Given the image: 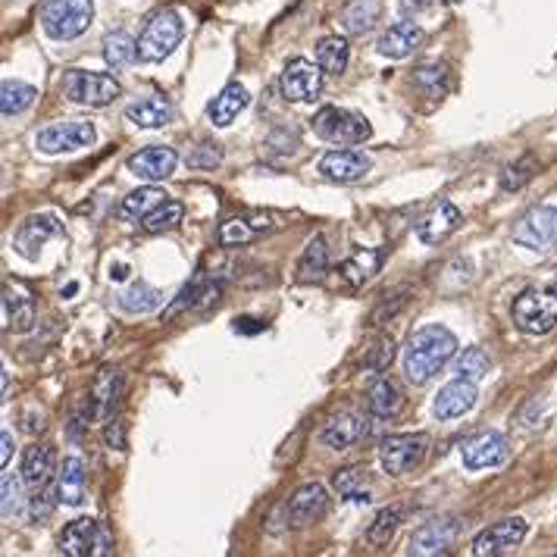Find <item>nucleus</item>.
<instances>
[{
  "label": "nucleus",
  "mask_w": 557,
  "mask_h": 557,
  "mask_svg": "<svg viewBox=\"0 0 557 557\" xmlns=\"http://www.w3.org/2000/svg\"><path fill=\"white\" fill-rule=\"evenodd\" d=\"M457 354V338L445 326H423L407 338L404 373L414 385H426Z\"/></svg>",
  "instance_id": "obj_1"
},
{
  "label": "nucleus",
  "mask_w": 557,
  "mask_h": 557,
  "mask_svg": "<svg viewBox=\"0 0 557 557\" xmlns=\"http://www.w3.org/2000/svg\"><path fill=\"white\" fill-rule=\"evenodd\" d=\"M511 317L526 335H548L557 326V282L523 288L514 298Z\"/></svg>",
  "instance_id": "obj_2"
},
{
  "label": "nucleus",
  "mask_w": 557,
  "mask_h": 557,
  "mask_svg": "<svg viewBox=\"0 0 557 557\" xmlns=\"http://www.w3.org/2000/svg\"><path fill=\"white\" fill-rule=\"evenodd\" d=\"M94 19V0H44L41 29L54 41H72L88 32Z\"/></svg>",
  "instance_id": "obj_3"
},
{
  "label": "nucleus",
  "mask_w": 557,
  "mask_h": 557,
  "mask_svg": "<svg viewBox=\"0 0 557 557\" xmlns=\"http://www.w3.org/2000/svg\"><path fill=\"white\" fill-rule=\"evenodd\" d=\"M63 98L82 107H107L113 104L119 94H123V85H119L107 72H85V69H69L63 82H60Z\"/></svg>",
  "instance_id": "obj_4"
},
{
  "label": "nucleus",
  "mask_w": 557,
  "mask_h": 557,
  "mask_svg": "<svg viewBox=\"0 0 557 557\" xmlns=\"http://www.w3.org/2000/svg\"><path fill=\"white\" fill-rule=\"evenodd\" d=\"M182 35H185V26H182V16L176 10L154 13L138 38V60H144V63L166 60L179 47Z\"/></svg>",
  "instance_id": "obj_5"
},
{
  "label": "nucleus",
  "mask_w": 557,
  "mask_h": 557,
  "mask_svg": "<svg viewBox=\"0 0 557 557\" xmlns=\"http://www.w3.org/2000/svg\"><path fill=\"white\" fill-rule=\"evenodd\" d=\"M313 132L329 144H363L373 135V126L367 116L342 107H323L313 116Z\"/></svg>",
  "instance_id": "obj_6"
},
{
  "label": "nucleus",
  "mask_w": 557,
  "mask_h": 557,
  "mask_svg": "<svg viewBox=\"0 0 557 557\" xmlns=\"http://www.w3.org/2000/svg\"><path fill=\"white\" fill-rule=\"evenodd\" d=\"M60 554L66 557H104L113 554V536L110 529L91 517L72 520L63 532H60Z\"/></svg>",
  "instance_id": "obj_7"
},
{
  "label": "nucleus",
  "mask_w": 557,
  "mask_h": 557,
  "mask_svg": "<svg viewBox=\"0 0 557 557\" xmlns=\"http://www.w3.org/2000/svg\"><path fill=\"white\" fill-rule=\"evenodd\" d=\"M429 451V435L426 432H401L389 435L379 448L382 470L389 476H404L410 470H417L423 464V457Z\"/></svg>",
  "instance_id": "obj_8"
},
{
  "label": "nucleus",
  "mask_w": 557,
  "mask_h": 557,
  "mask_svg": "<svg viewBox=\"0 0 557 557\" xmlns=\"http://www.w3.org/2000/svg\"><path fill=\"white\" fill-rule=\"evenodd\" d=\"M323 76H326V72L320 69V63H310L304 57L288 60L285 69H282V79H279L282 98L292 101V104L317 101L320 91H323Z\"/></svg>",
  "instance_id": "obj_9"
},
{
  "label": "nucleus",
  "mask_w": 557,
  "mask_h": 557,
  "mask_svg": "<svg viewBox=\"0 0 557 557\" xmlns=\"http://www.w3.org/2000/svg\"><path fill=\"white\" fill-rule=\"evenodd\" d=\"M514 241L529 251H548L557 245V207H532L514 226Z\"/></svg>",
  "instance_id": "obj_10"
},
{
  "label": "nucleus",
  "mask_w": 557,
  "mask_h": 557,
  "mask_svg": "<svg viewBox=\"0 0 557 557\" xmlns=\"http://www.w3.org/2000/svg\"><path fill=\"white\" fill-rule=\"evenodd\" d=\"M41 154H69V151H82L94 144V126L82 123V119H69V123H54L38 132L35 138Z\"/></svg>",
  "instance_id": "obj_11"
},
{
  "label": "nucleus",
  "mask_w": 557,
  "mask_h": 557,
  "mask_svg": "<svg viewBox=\"0 0 557 557\" xmlns=\"http://www.w3.org/2000/svg\"><path fill=\"white\" fill-rule=\"evenodd\" d=\"M526 520L520 517H507V520H498L492 523L489 529H482L479 536L473 539V554L476 557H498V554H507L514 551L523 539H526Z\"/></svg>",
  "instance_id": "obj_12"
},
{
  "label": "nucleus",
  "mask_w": 557,
  "mask_h": 557,
  "mask_svg": "<svg viewBox=\"0 0 557 557\" xmlns=\"http://www.w3.org/2000/svg\"><path fill=\"white\" fill-rule=\"evenodd\" d=\"M329 511V495L326 489L320 486V482H307V486L295 489L292 498H288L285 504V520L288 526H310V523H317L323 520V514Z\"/></svg>",
  "instance_id": "obj_13"
},
{
  "label": "nucleus",
  "mask_w": 557,
  "mask_h": 557,
  "mask_svg": "<svg viewBox=\"0 0 557 557\" xmlns=\"http://www.w3.org/2000/svg\"><path fill=\"white\" fill-rule=\"evenodd\" d=\"M179 154L166 144H151V148H141L138 154L129 157V173L144 179V182H163L176 173Z\"/></svg>",
  "instance_id": "obj_14"
},
{
  "label": "nucleus",
  "mask_w": 557,
  "mask_h": 557,
  "mask_svg": "<svg viewBox=\"0 0 557 557\" xmlns=\"http://www.w3.org/2000/svg\"><path fill=\"white\" fill-rule=\"evenodd\" d=\"M454 539H457V523L454 520H432V523L420 526L414 536H410L407 554H414V557H439V554L451 551Z\"/></svg>",
  "instance_id": "obj_15"
},
{
  "label": "nucleus",
  "mask_w": 557,
  "mask_h": 557,
  "mask_svg": "<svg viewBox=\"0 0 557 557\" xmlns=\"http://www.w3.org/2000/svg\"><path fill=\"white\" fill-rule=\"evenodd\" d=\"M460 454H464V467L467 470L498 467V464H504V457H507V439H504L501 432H495V429L479 432V435H473L470 442H464Z\"/></svg>",
  "instance_id": "obj_16"
},
{
  "label": "nucleus",
  "mask_w": 557,
  "mask_h": 557,
  "mask_svg": "<svg viewBox=\"0 0 557 557\" xmlns=\"http://www.w3.org/2000/svg\"><path fill=\"white\" fill-rule=\"evenodd\" d=\"M476 398H479L476 382L454 379L445 385V389H439V395H435V401H432V410L439 420H457V417L470 414V410L476 407Z\"/></svg>",
  "instance_id": "obj_17"
},
{
  "label": "nucleus",
  "mask_w": 557,
  "mask_h": 557,
  "mask_svg": "<svg viewBox=\"0 0 557 557\" xmlns=\"http://www.w3.org/2000/svg\"><path fill=\"white\" fill-rule=\"evenodd\" d=\"M370 157L363 151H329L323 160H320V173L323 179L329 182H338V185H348V182H357L370 173Z\"/></svg>",
  "instance_id": "obj_18"
},
{
  "label": "nucleus",
  "mask_w": 557,
  "mask_h": 557,
  "mask_svg": "<svg viewBox=\"0 0 557 557\" xmlns=\"http://www.w3.org/2000/svg\"><path fill=\"white\" fill-rule=\"evenodd\" d=\"M60 229H63V226L57 223V216H51V213L29 216V220L16 229V235H13V248H16L22 257H26V260H35L44 241H47V238H54V235H60Z\"/></svg>",
  "instance_id": "obj_19"
},
{
  "label": "nucleus",
  "mask_w": 557,
  "mask_h": 557,
  "mask_svg": "<svg viewBox=\"0 0 557 557\" xmlns=\"http://www.w3.org/2000/svg\"><path fill=\"white\" fill-rule=\"evenodd\" d=\"M423 41H426V32L417 26V22H395V26H389L379 35L376 51L389 60H404L414 54Z\"/></svg>",
  "instance_id": "obj_20"
},
{
  "label": "nucleus",
  "mask_w": 557,
  "mask_h": 557,
  "mask_svg": "<svg viewBox=\"0 0 557 557\" xmlns=\"http://www.w3.org/2000/svg\"><path fill=\"white\" fill-rule=\"evenodd\" d=\"M460 223H464V213H460L451 201H442L417 223V238L423 241V245H439V241H445Z\"/></svg>",
  "instance_id": "obj_21"
},
{
  "label": "nucleus",
  "mask_w": 557,
  "mask_h": 557,
  "mask_svg": "<svg viewBox=\"0 0 557 557\" xmlns=\"http://www.w3.org/2000/svg\"><path fill=\"white\" fill-rule=\"evenodd\" d=\"M266 229H273L270 223V213H248V216H232L220 226L216 238H220L223 248H238V245H251L257 235H263Z\"/></svg>",
  "instance_id": "obj_22"
},
{
  "label": "nucleus",
  "mask_w": 557,
  "mask_h": 557,
  "mask_svg": "<svg viewBox=\"0 0 557 557\" xmlns=\"http://www.w3.org/2000/svg\"><path fill=\"white\" fill-rule=\"evenodd\" d=\"M173 113H176L173 101L163 98V94H148V98H138L126 107V119L138 129H160L173 119Z\"/></svg>",
  "instance_id": "obj_23"
},
{
  "label": "nucleus",
  "mask_w": 557,
  "mask_h": 557,
  "mask_svg": "<svg viewBox=\"0 0 557 557\" xmlns=\"http://www.w3.org/2000/svg\"><path fill=\"white\" fill-rule=\"evenodd\" d=\"M363 435H367V423H363V417L357 414H338L332 417L323 432H320V442L332 451H345L351 445H357Z\"/></svg>",
  "instance_id": "obj_24"
},
{
  "label": "nucleus",
  "mask_w": 557,
  "mask_h": 557,
  "mask_svg": "<svg viewBox=\"0 0 557 557\" xmlns=\"http://www.w3.org/2000/svg\"><path fill=\"white\" fill-rule=\"evenodd\" d=\"M248 104H251L248 88L238 85V82H232V85H226V88L210 101L207 116H210V123H213L216 129H226V126H232V119H235L241 110H245Z\"/></svg>",
  "instance_id": "obj_25"
},
{
  "label": "nucleus",
  "mask_w": 557,
  "mask_h": 557,
  "mask_svg": "<svg viewBox=\"0 0 557 557\" xmlns=\"http://www.w3.org/2000/svg\"><path fill=\"white\" fill-rule=\"evenodd\" d=\"M401 407H404V392H401V385L392 382V379H376L373 382V389L367 395V410H370V417L379 420V423H389L401 414Z\"/></svg>",
  "instance_id": "obj_26"
},
{
  "label": "nucleus",
  "mask_w": 557,
  "mask_h": 557,
  "mask_svg": "<svg viewBox=\"0 0 557 557\" xmlns=\"http://www.w3.org/2000/svg\"><path fill=\"white\" fill-rule=\"evenodd\" d=\"M57 498L69 507H79L85 501V489H88V473L82 457H66L60 470H57Z\"/></svg>",
  "instance_id": "obj_27"
},
{
  "label": "nucleus",
  "mask_w": 557,
  "mask_h": 557,
  "mask_svg": "<svg viewBox=\"0 0 557 557\" xmlns=\"http://www.w3.org/2000/svg\"><path fill=\"white\" fill-rule=\"evenodd\" d=\"M119 392H123V376L119 370H101L98 382H94L91 389V404H94V417L101 423H110L113 420V410L119 404Z\"/></svg>",
  "instance_id": "obj_28"
},
{
  "label": "nucleus",
  "mask_w": 557,
  "mask_h": 557,
  "mask_svg": "<svg viewBox=\"0 0 557 557\" xmlns=\"http://www.w3.org/2000/svg\"><path fill=\"white\" fill-rule=\"evenodd\" d=\"M54 448L51 445H32L22 454V482L29 489H41L54 476Z\"/></svg>",
  "instance_id": "obj_29"
},
{
  "label": "nucleus",
  "mask_w": 557,
  "mask_h": 557,
  "mask_svg": "<svg viewBox=\"0 0 557 557\" xmlns=\"http://www.w3.org/2000/svg\"><path fill=\"white\" fill-rule=\"evenodd\" d=\"M382 16V0H348L342 7V29L348 35H367L376 29V22Z\"/></svg>",
  "instance_id": "obj_30"
},
{
  "label": "nucleus",
  "mask_w": 557,
  "mask_h": 557,
  "mask_svg": "<svg viewBox=\"0 0 557 557\" xmlns=\"http://www.w3.org/2000/svg\"><path fill=\"white\" fill-rule=\"evenodd\" d=\"M404 520V504H389L382 507V511L373 517V523L367 526V532H363V542H367L373 551H382L385 545H389L395 539V532Z\"/></svg>",
  "instance_id": "obj_31"
},
{
  "label": "nucleus",
  "mask_w": 557,
  "mask_h": 557,
  "mask_svg": "<svg viewBox=\"0 0 557 557\" xmlns=\"http://www.w3.org/2000/svg\"><path fill=\"white\" fill-rule=\"evenodd\" d=\"M326 270H329V248H326V238L323 235H313L307 241V248L298 260V279L301 282H323L326 279Z\"/></svg>",
  "instance_id": "obj_32"
},
{
  "label": "nucleus",
  "mask_w": 557,
  "mask_h": 557,
  "mask_svg": "<svg viewBox=\"0 0 557 557\" xmlns=\"http://www.w3.org/2000/svg\"><path fill=\"white\" fill-rule=\"evenodd\" d=\"M4 317H7V329L29 332L38 320L35 301L26 292H19V288H7L4 292Z\"/></svg>",
  "instance_id": "obj_33"
},
{
  "label": "nucleus",
  "mask_w": 557,
  "mask_h": 557,
  "mask_svg": "<svg viewBox=\"0 0 557 557\" xmlns=\"http://www.w3.org/2000/svg\"><path fill=\"white\" fill-rule=\"evenodd\" d=\"M335 492L348 498V501H357V504H367L373 501V482L367 476L363 467H348V470H338L335 479H332Z\"/></svg>",
  "instance_id": "obj_34"
},
{
  "label": "nucleus",
  "mask_w": 557,
  "mask_h": 557,
  "mask_svg": "<svg viewBox=\"0 0 557 557\" xmlns=\"http://www.w3.org/2000/svg\"><path fill=\"white\" fill-rule=\"evenodd\" d=\"M348 57H351V47L338 35H329L317 44V63L326 76H342V72L348 69Z\"/></svg>",
  "instance_id": "obj_35"
},
{
  "label": "nucleus",
  "mask_w": 557,
  "mask_h": 557,
  "mask_svg": "<svg viewBox=\"0 0 557 557\" xmlns=\"http://www.w3.org/2000/svg\"><path fill=\"white\" fill-rule=\"evenodd\" d=\"M414 85L426 94V98H442V94L451 88V69H448V63L432 60V63L417 66Z\"/></svg>",
  "instance_id": "obj_36"
},
{
  "label": "nucleus",
  "mask_w": 557,
  "mask_h": 557,
  "mask_svg": "<svg viewBox=\"0 0 557 557\" xmlns=\"http://www.w3.org/2000/svg\"><path fill=\"white\" fill-rule=\"evenodd\" d=\"M135 57H138V41L129 32H110L104 38V60L113 72L132 66Z\"/></svg>",
  "instance_id": "obj_37"
},
{
  "label": "nucleus",
  "mask_w": 557,
  "mask_h": 557,
  "mask_svg": "<svg viewBox=\"0 0 557 557\" xmlns=\"http://www.w3.org/2000/svg\"><path fill=\"white\" fill-rule=\"evenodd\" d=\"M163 201H166V195L160 188H138L123 198V204H119V216H123V220H144V216Z\"/></svg>",
  "instance_id": "obj_38"
},
{
  "label": "nucleus",
  "mask_w": 557,
  "mask_h": 557,
  "mask_svg": "<svg viewBox=\"0 0 557 557\" xmlns=\"http://www.w3.org/2000/svg\"><path fill=\"white\" fill-rule=\"evenodd\" d=\"M182 216H185V204H182V201H163V204H157L148 216H144L141 229L151 232V235H160V232L176 229V226L182 223Z\"/></svg>",
  "instance_id": "obj_39"
},
{
  "label": "nucleus",
  "mask_w": 557,
  "mask_h": 557,
  "mask_svg": "<svg viewBox=\"0 0 557 557\" xmlns=\"http://www.w3.org/2000/svg\"><path fill=\"white\" fill-rule=\"evenodd\" d=\"M38 98V91L26 82H4L0 88V113L4 116H19L22 110H29Z\"/></svg>",
  "instance_id": "obj_40"
},
{
  "label": "nucleus",
  "mask_w": 557,
  "mask_h": 557,
  "mask_svg": "<svg viewBox=\"0 0 557 557\" xmlns=\"http://www.w3.org/2000/svg\"><path fill=\"white\" fill-rule=\"evenodd\" d=\"M379 263H382V254L379 251H357L351 254L345 263H342V273L348 285H363L367 279H373V273L379 270Z\"/></svg>",
  "instance_id": "obj_41"
},
{
  "label": "nucleus",
  "mask_w": 557,
  "mask_h": 557,
  "mask_svg": "<svg viewBox=\"0 0 557 557\" xmlns=\"http://www.w3.org/2000/svg\"><path fill=\"white\" fill-rule=\"evenodd\" d=\"M160 304V292L157 288H151L148 282H132L123 295H119V307H123L126 313H151L154 307Z\"/></svg>",
  "instance_id": "obj_42"
},
{
  "label": "nucleus",
  "mask_w": 557,
  "mask_h": 557,
  "mask_svg": "<svg viewBox=\"0 0 557 557\" xmlns=\"http://www.w3.org/2000/svg\"><path fill=\"white\" fill-rule=\"evenodd\" d=\"M204 270H198L195 273V279H191L182 292H179V298L169 304L166 310H163V323H173V320H179L185 310H198V301H201V292H204Z\"/></svg>",
  "instance_id": "obj_43"
},
{
  "label": "nucleus",
  "mask_w": 557,
  "mask_h": 557,
  "mask_svg": "<svg viewBox=\"0 0 557 557\" xmlns=\"http://www.w3.org/2000/svg\"><path fill=\"white\" fill-rule=\"evenodd\" d=\"M489 370H492V360H489V354L482 351V348H467L464 354L454 360V376L457 379L479 382V379H486Z\"/></svg>",
  "instance_id": "obj_44"
},
{
  "label": "nucleus",
  "mask_w": 557,
  "mask_h": 557,
  "mask_svg": "<svg viewBox=\"0 0 557 557\" xmlns=\"http://www.w3.org/2000/svg\"><path fill=\"white\" fill-rule=\"evenodd\" d=\"M536 169H539V163H536V157L532 154H526V157H520L517 163H511L501 173V188L504 191H517V188H523L532 176H536Z\"/></svg>",
  "instance_id": "obj_45"
},
{
  "label": "nucleus",
  "mask_w": 557,
  "mask_h": 557,
  "mask_svg": "<svg viewBox=\"0 0 557 557\" xmlns=\"http://www.w3.org/2000/svg\"><path fill=\"white\" fill-rule=\"evenodd\" d=\"M392 360H395V342L389 335H382L379 342L367 354H363V370H367V373H385Z\"/></svg>",
  "instance_id": "obj_46"
},
{
  "label": "nucleus",
  "mask_w": 557,
  "mask_h": 557,
  "mask_svg": "<svg viewBox=\"0 0 557 557\" xmlns=\"http://www.w3.org/2000/svg\"><path fill=\"white\" fill-rule=\"evenodd\" d=\"M223 163V148L216 141H201L195 151L188 154V166L191 169H213Z\"/></svg>",
  "instance_id": "obj_47"
},
{
  "label": "nucleus",
  "mask_w": 557,
  "mask_h": 557,
  "mask_svg": "<svg viewBox=\"0 0 557 557\" xmlns=\"http://www.w3.org/2000/svg\"><path fill=\"white\" fill-rule=\"evenodd\" d=\"M57 501H60V498H57V486H41V495H38V489H35V498H32V520L41 523V520L51 517V511H54Z\"/></svg>",
  "instance_id": "obj_48"
},
{
  "label": "nucleus",
  "mask_w": 557,
  "mask_h": 557,
  "mask_svg": "<svg viewBox=\"0 0 557 557\" xmlns=\"http://www.w3.org/2000/svg\"><path fill=\"white\" fill-rule=\"evenodd\" d=\"M407 295H410V288H398V292H392V295H385V301L373 310V326H379L385 317H395V313L407 304Z\"/></svg>",
  "instance_id": "obj_49"
},
{
  "label": "nucleus",
  "mask_w": 557,
  "mask_h": 557,
  "mask_svg": "<svg viewBox=\"0 0 557 557\" xmlns=\"http://www.w3.org/2000/svg\"><path fill=\"white\" fill-rule=\"evenodd\" d=\"M19 504H22V498H19V479L13 473H7L4 476V520H10V517L19 514Z\"/></svg>",
  "instance_id": "obj_50"
},
{
  "label": "nucleus",
  "mask_w": 557,
  "mask_h": 557,
  "mask_svg": "<svg viewBox=\"0 0 557 557\" xmlns=\"http://www.w3.org/2000/svg\"><path fill=\"white\" fill-rule=\"evenodd\" d=\"M107 445L116 448V451H126V426L119 420H110L107 423Z\"/></svg>",
  "instance_id": "obj_51"
},
{
  "label": "nucleus",
  "mask_w": 557,
  "mask_h": 557,
  "mask_svg": "<svg viewBox=\"0 0 557 557\" xmlns=\"http://www.w3.org/2000/svg\"><path fill=\"white\" fill-rule=\"evenodd\" d=\"M47 423H44V410H38V407H32L26 417H22V429H26L29 435H35V432H41Z\"/></svg>",
  "instance_id": "obj_52"
},
{
  "label": "nucleus",
  "mask_w": 557,
  "mask_h": 557,
  "mask_svg": "<svg viewBox=\"0 0 557 557\" xmlns=\"http://www.w3.org/2000/svg\"><path fill=\"white\" fill-rule=\"evenodd\" d=\"M432 4H435V0H398V7H401L404 16H417V13L429 10Z\"/></svg>",
  "instance_id": "obj_53"
},
{
  "label": "nucleus",
  "mask_w": 557,
  "mask_h": 557,
  "mask_svg": "<svg viewBox=\"0 0 557 557\" xmlns=\"http://www.w3.org/2000/svg\"><path fill=\"white\" fill-rule=\"evenodd\" d=\"M10 454H13V435L4 429V432H0V467L10 464Z\"/></svg>",
  "instance_id": "obj_54"
},
{
  "label": "nucleus",
  "mask_w": 557,
  "mask_h": 557,
  "mask_svg": "<svg viewBox=\"0 0 557 557\" xmlns=\"http://www.w3.org/2000/svg\"><path fill=\"white\" fill-rule=\"evenodd\" d=\"M110 276H113V279H126V276H129V270H126L123 263H119V266H113V270H110Z\"/></svg>",
  "instance_id": "obj_55"
},
{
  "label": "nucleus",
  "mask_w": 557,
  "mask_h": 557,
  "mask_svg": "<svg viewBox=\"0 0 557 557\" xmlns=\"http://www.w3.org/2000/svg\"><path fill=\"white\" fill-rule=\"evenodd\" d=\"M451 4H460V0H451Z\"/></svg>",
  "instance_id": "obj_56"
}]
</instances>
